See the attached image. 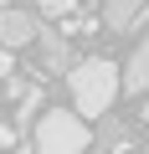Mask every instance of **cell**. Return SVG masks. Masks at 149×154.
Instances as JSON below:
<instances>
[{"mask_svg":"<svg viewBox=\"0 0 149 154\" xmlns=\"http://www.w3.org/2000/svg\"><path fill=\"white\" fill-rule=\"evenodd\" d=\"M123 77H118V88L123 93H149V36L134 46V57H129V67H118Z\"/></svg>","mask_w":149,"mask_h":154,"instance_id":"obj_6","label":"cell"},{"mask_svg":"<svg viewBox=\"0 0 149 154\" xmlns=\"http://www.w3.org/2000/svg\"><path fill=\"white\" fill-rule=\"evenodd\" d=\"M11 154H31V149H26V144H16V149H11Z\"/></svg>","mask_w":149,"mask_h":154,"instance_id":"obj_11","label":"cell"},{"mask_svg":"<svg viewBox=\"0 0 149 154\" xmlns=\"http://www.w3.org/2000/svg\"><path fill=\"white\" fill-rule=\"evenodd\" d=\"M5 5H11V0H0V11H5Z\"/></svg>","mask_w":149,"mask_h":154,"instance_id":"obj_13","label":"cell"},{"mask_svg":"<svg viewBox=\"0 0 149 154\" xmlns=\"http://www.w3.org/2000/svg\"><path fill=\"white\" fill-rule=\"evenodd\" d=\"M72 11H77V0H41V16H72Z\"/></svg>","mask_w":149,"mask_h":154,"instance_id":"obj_8","label":"cell"},{"mask_svg":"<svg viewBox=\"0 0 149 154\" xmlns=\"http://www.w3.org/2000/svg\"><path fill=\"white\" fill-rule=\"evenodd\" d=\"M11 72H16V67H11V51L0 46V77H11Z\"/></svg>","mask_w":149,"mask_h":154,"instance_id":"obj_10","label":"cell"},{"mask_svg":"<svg viewBox=\"0 0 149 154\" xmlns=\"http://www.w3.org/2000/svg\"><path fill=\"white\" fill-rule=\"evenodd\" d=\"M144 11H149V0H103V26H108L113 36H123V31L139 26Z\"/></svg>","mask_w":149,"mask_h":154,"instance_id":"obj_5","label":"cell"},{"mask_svg":"<svg viewBox=\"0 0 149 154\" xmlns=\"http://www.w3.org/2000/svg\"><path fill=\"white\" fill-rule=\"evenodd\" d=\"M72 82V108H77V118H103L118 98V67L108 57H88L67 72Z\"/></svg>","mask_w":149,"mask_h":154,"instance_id":"obj_1","label":"cell"},{"mask_svg":"<svg viewBox=\"0 0 149 154\" xmlns=\"http://www.w3.org/2000/svg\"><path fill=\"white\" fill-rule=\"evenodd\" d=\"M16 103H21V108H16V128H31V118L41 113V103H46V98H41V88H26Z\"/></svg>","mask_w":149,"mask_h":154,"instance_id":"obj_7","label":"cell"},{"mask_svg":"<svg viewBox=\"0 0 149 154\" xmlns=\"http://www.w3.org/2000/svg\"><path fill=\"white\" fill-rule=\"evenodd\" d=\"M36 31H41V21H36L31 11H16V5L0 11V46H5V51L31 46V41H36Z\"/></svg>","mask_w":149,"mask_h":154,"instance_id":"obj_3","label":"cell"},{"mask_svg":"<svg viewBox=\"0 0 149 154\" xmlns=\"http://www.w3.org/2000/svg\"><path fill=\"white\" fill-rule=\"evenodd\" d=\"M16 144V123H0V149H11Z\"/></svg>","mask_w":149,"mask_h":154,"instance_id":"obj_9","label":"cell"},{"mask_svg":"<svg viewBox=\"0 0 149 154\" xmlns=\"http://www.w3.org/2000/svg\"><path fill=\"white\" fill-rule=\"evenodd\" d=\"M36 46H41V62H46V72H57V77H67V72H72V41H67L62 31L41 26V31H36Z\"/></svg>","mask_w":149,"mask_h":154,"instance_id":"obj_4","label":"cell"},{"mask_svg":"<svg viewBox=\"0 0 149 154\" xmlns=\"http://www.w3.org/2000/svg\"><path fill=\"white\" fill-rule=\"evenodd\" d=\"M144 123H149V103H144Z\"/></svg>","mask_w":149,"mask_h":154,"instance_id":"obj_12","label":"cell"},{"mask_svg":"<svg viewBox=\"0 0 149 154\" xmlns=\"http://www.w3.org/2000/svg\"><path fill=\"white\" fill-rule=\"evenodd\" d=\"M93 149V128L72 113V108H46L36 118V144L31 154H88Z\"/></svg>","mask_w":149,"mask_h":154,"instance_id":"obj_2","label":"cell"}]
</instances>
